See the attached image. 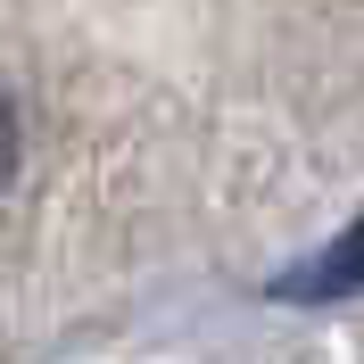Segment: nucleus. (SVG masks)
Returning a JSON list of instances; mask_svg holds the SVG:
<instances>
[{
	"label": "nucleus",
	"mask_w": 364,
	"mask_h": 364,
	"mask_svg": "<svg viewBox=\"0 0 364 364\" xmlns=\"http://www.w3.org/2000/svg\"><path fill=\"white\" fill-rule=\"evenodd\" d=\"M282 290H290V298H348V290H364V224L348 232L340 249H323L315 265H298Z\"/></svg>",
	"instance_id": "nucleus-1"
},
{
	"label": "nucleus",
	"mask_w": 364,
	"mask_h": 364,
	"mask_svg": "<svg viewBox=\"0 0 364 364\" xmlns=\"http://www.w3.org/2000/svg\"><path fill=\"white\" fill-rule=\"evenodd\" d=\"M9 166H17V116H9V100H0V182H9Z\"/></svg>",
	"instance_id": "nucleus-2"
}]
</instances>
